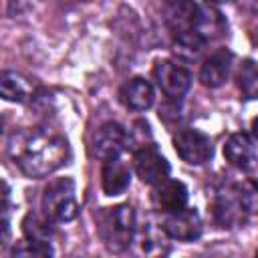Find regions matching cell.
<instances>
[{"label":"cell","instance_id":"cell-7","mask_svg":"<svg viewBox=\"0 0 258 258\" xmlns=\"http://www.w3.org/2000/svg\"><path fill=\"white\" fill-rule=\"evenodd\" d=\"M153 75H155L159 89L171 99L183 97L191 85V75L187 73V69L171 60H159L153 69Z\"/></svg>","mask_w":258,"mask_h":258},{"label":"cell","instance_id":"cell-20","mask_svg":"<svg viewBox=\"0 0 258 258\" xmlns=\"http://www.w3.org/2000/svg\"><path fill=\"white\" fill-rule=\"evenodd\" d=\"M196 30H198L204 38H208V36H220L222 30H224V20H222V16H220L218 12H214V10H202Z\"/></svg>","mask_w":258,"mask_h":258},{"label":"cell","instance_id":"cell-5","mask_svg":"<svg viewBox=\"0 0 258 258\" xmlns=\"http://www.w3.org/2000/svg\"><path fill=\"white\" fill-rule=\"evenodd\" d=\"M133 167H135V173L139 175V179L147 185H157L163 179H167V175H169L167 159L153 145H145L135 151Z\"/></svg>","mask_w":258,"mask_h":258},{"label":"cell","instance_id":"cell-10","mask_svg":"<svg viewBox=\"0 0 258 258\" xmlns=\"http://www.w3.org/2000/svg\"><path fill=\"white\" fill-rule=\"evenodd\" d=\"M230 64H232V52L228 48L214 50L202 64L200 81L210 89L224 85V81L228 79V73H230Z\"/></svg>","mask_w":258,"mask_h":258},{"label":"cell","instance_id":"cell-9","mask_svg":"<svg viewBox=\"0 0 258 258\" xmlns=\"http://www.w3.org/2000/svg\"><path fill=\"white\" fill-rule=\"evenodd\" d=\"M127 145V133L119 123H105L97 129L93 139V151L101 159H109L121 153Z\"/></svg>","mask_w":258,"mask_h":258},{"label":"cell","instance_id":"cell-4","mask_svg":"<svg viewBox=\"0 0 258 258\" xmlns=\"http://www.w3.org/2000/svg\"><path fill=\"white\" fill-rule=\"evenodd\" d=\"M175 153L189 165H202L212 155V143L208 135L198 129H181L173 137Z\"/></svg>","mask_w":258,"mask_h":258},{"label":"cell","instance_id":"cell-1","mask_svg":"<svg viewBox=\"0 0 258 258\" xmlns=\"http://www.w3.org/2000/svg\"><path fill=\"white\" fill-rule=\"evenodd\" d=\"M69 157H71L69 141L60 135H50V133L28 135L18 147V153H14L20 171L28 177H44L56 171L58 167H62L69 161Z\"/></svg>","mask_w":258,"mask_h":258},{"label":"cell","instance_id":"cell-18","mask_svg":"<svg viewBox=\"0 0 258 258\" xmlns=\"http://www.w3.org/2000/svg\"><path fill=\"white\" fill-rule=\"evenodd\" d=\"M236 81H238V89L246 99H258V60L252 58L242 60Z\"/></svg>","mask_w":258,"mask_h":258},{"label":"cell","instance_id":"cell-17","mask_svg":"<svg viewBox=\"0 0 258 258\" xmlns=\"http://www.w3.org/2000/svg\"><path fill=\"white\" fill-rule=\"evenodd\" d=\"M0 93H2V97L6 101L24 103V101L30 99L32 87L24 77H20V75H16L12 71H4L2 79H0Z\"/></svg>","mask_w":258,"mask_h":258},{"label":"cell","instance_id":"cell-19","mask_svg":"<svg viewBox=\"0 0 258 258\" xmlns=\"http://www.w3.org/2000/svg\"><path fill=\"white\" fill-rule=\"evenodd\" d=\"M48 220H50V218L44 220V218H40V216H36V214H28V216L24 218V222H22V232H24L26 240L48 246V242H50V238H52V228H50Z\"/></svg>","mask_w":258,"mask_h":258},{"label":"cell","instance_id":"cell-11","mask_svg":"<svg viewBox=\"0 0 258 258\" xmlns=\"http://www.w3.org/2000/svg\"><path fill=\"white\" fill-rule=\"evenodd\" d=\"M129 167L125 161L119 159V155L105 159L103 171H101V185L105 196H121L129 187Z\"/></svg>","mask_w":258,"mask_h":258},{"label":"cell","instance_id":"cell-6","mask_svg":"<svg viewBox=\"0 0 258 258\" xmlns=\"http://www.w3.org/2000/svg\"><path fill=\"white\" fill-rule=\"evenodd\" d=\"M200 12L202 10L194 0H163V4H161L163 20L173 34L196 30Z\"/></svg>","mask_w":258,"mask_h":258},{"label":"cell","instance_id":"cell-12","mask_svg":"<svg viewBox=\"0 0 258 258\" xmlns=\"http://www.w3.org/2000/svg\"><path fill=\"white\" fill-rule=\"evenodd\" d=\"M224 157L240 169H250L256 163V147L246 133H234L224 143Z\"/></svg>","mask_w":258,"mask_h":258},{"label":"cell","instance_id":"cell-14","mask_svg":"<svg viewBox=\"0 0 258 258\" xmlns=\"http://www.w3.org/2000/svg\"><path fill=\"white\" fill-rule=\"evenodd\" d=\"M121 103L131 111H145L153 105V87L145 79H131L119 91Z\"/></svg>","mask_w":258,"mask_h":258},{"label":"cell","instance_id":"cell-8","mask_svg":"<svg viewBox=\"0 0 258 258\" xmlns=\"http://www.w3.org/2000/svg\"><path fill=\"white\" fill-rule=\"evenodd\" d=\"M163 232L173 240H196L202 234V220L200 214L191 208H183L177 212H169L163 218Z\"/></svg>","mask_w":258,"mask_h":258},{"label":"cell","instance_id":"cell-16","mask_svg":"<svg viewBox=\"0 0 258 258\" xmlns=\"http://www.w3.org/2000/svg\"><path fill=\"white\" fill-rule=\"evenodd\" d=\"M204 46H206V38L198 30H187V32L175 34V40L171 44V50H173V54L179 60L194 62V60H198L202 56Z\"/></svg>","mask_w":258,"mask_h":258},{"label":"cell","instance_id":"cell-22","mask_svg":"<svg viewBox=\"0 0 258 258\" xmlns=\"http://www.w3.org/2000/svg\"><path fill=\"white\" fill-rule=\"evenodd\" d=\"M149 135H151V133H149V125H147L145 121H137V123L133 125V129L129 131V135H127V147H129V143L133 145L135 141H137L139 149L145 147V137H149Z\"/></svg>","mask_w":258,"mask_h":258},{"label":"cell","instance_id":"cell-25","mask_svg":"<svg viewBox=\"0 0 258 258\" xmlns=\"http://www.w3.org/2000/svg\"><path fill=\"white\" fill-rule=\"evenodd\" d=\"M208 2H228V0H208Z\"/></svg>","mask_w":258,"mask_h":258},{"label":"cell","instance_id":"cell-13","mask_svg":"<svg viewBox=\"0 0 258 258\" xmlns=\"http://www.w3.org/2000/svg\"><path fill=\"white\" fill-rule=\"evenodd\" d=\"M153 202L165 214L183 210L187 204V187L177 179H163L153 191Z\"/></svg>","mask_w":258,"mask_h":258},{"label":"cell","instance_id":"cell-2","mask_svg":"<svg viewBox=\"0 0 258 258\" xmlns=\"http://www.w3.org/2000/svg\"><path fill=\"white\" fill-rule=\"evenodd\" d=\"M97 232L109 250H113V252L125 250L135 232L133 208L125 206V204L113 206V208H103V212L97 218Z\"/></svg>","mask_w":258,"mask_h":258},{"label":"cell","instance_id":"cell-21","mask_svg":"<svg viewBox=\"0 0 258 258\" xmlns=\"http://www.w3.org/2000/svg\"><path fill=\"white\" fill-rule=\"evenodd\" d=\"M238 196H240V202H242L244 212L258 214V181L244 183L242 189L238 191Z\"/></svg>","mask_w":258,"mask_h":258},{"label":"cell","instance_id":"cell-3","mask_svg":"<svg viewBox=\"0 0 258 258\" xmlns=\"http://www.w3.org/2000/svg\"><path fill=\"white\" fill-rule=\"evenodd\" d=\"M44 216L54 222H71L79 214V204L75 198V181L71 177H58L50 181L42 196Z\"/></svg>","mask_w":258,"mask_h":258},{"label":"cell","instance_id":"cell-24","mask_svg":"<svg viewBox=\"0 0 258 258\" xmlns=\"http://www.w3.org/2000/svg\"><path fill=\"white\" fill-rule=\"evenodd\" d=\"M252 131H254V135L258 137V117H256V119L252 121Z\"/></svg>","mask_w":258,"mask_h":258},{"label":"cell","instance_id":"cell-23","mask_svg":"<svg viewBox=\"0 0 258 258\" xmlns=\"http://www.w3.org/2000/svg\"><path fill=\"white\" fill-rule=\"evenodd\" d=\"M250 38H252V42H254V44H256V46H258V28H256V30H252V32H250Z\"/></svg>","mask_w":258,"mask_h":258},{"label":"cell","instance_id":"cell-15","mask_svg":"<svg viewBox=\"0 0 258 258\" xmlns=\"http://www.w3.org/2000/svg\"><path fill=\"white\" fill-rule=\"evenodd\" d=\"M242 202L240 196L232 198L230 194H220L214 200V220L222 228H234L242 222Z\"/></svg>","mask_w":258,"mask_h":258}]
</instances>
